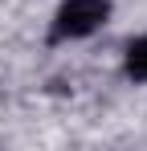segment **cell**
<instances>
[{
  "label": "cell",
  "mask_w": 147,
  "mask_h": 151,
  "mask_svg": "<svg viewBox=\"0 0 147 151\" xmlns=\"http://www.w3.org/2000/svg\"><path fill=\"white\" fill-rule=\"evenodd\" d=\"M110 0H61L53 21H49V45H66V41H86L110 21Z\"/></svg>",
  "instance_id": "1"
},
{
  "label": "cell",
  "mask_w": 147,
  "mask_h": 151,
  "mask_svg": "<svg viewBox=\"0 0 147 151\" xmlns=\"http://www.w3.org/2000/svg\"><path fill=\"white\" fill-rule=\"evenodd\" d=\"M122 74H127V82L147 86V33H139L135 41H127V49H122Z\"/></svg>",
  "instance_id": "2"
}]
</instances>
